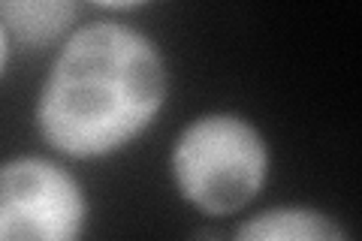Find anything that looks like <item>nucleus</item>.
Here are the masks:
<instances>
[{
  "instance_id": "1",
  "label": "nucleus",
  "mask_w": 362,
  "mask_h": 241,
  "mask_svg": "<svg viewBox=\"0 0 362 241\" xmlns=\"http://www.w3.org/2000/svg\"><path fill=\"white\" fill-rule=\"evenodd\" d=\"M166 100L160 45L133 25L100 18L58 45L37 90L33 124L54 154L103 160L148 133Z\"/></svg>"
},
{
  "instance_id": "2",
  "label": "nucleus",
  "mask_w": 362,
  "mask_h": 241,
  "mask_svg": "<svg viewBox=\"0 0 362 241\" xmlns=\"http://www.w3.org/2000/svg\"><path fill=\"white\" fill-rule=\"evenodd\" d=\"M266 136L239 112H206L178 130L169 151V175L190 208L230 217L251 205L269 181Z\"/></svg>"
},
{
  "instance_id": "3",
  "label": "nucleus",
  "mask_w": 362,
  "mask_h": 241,
  "mask_svg": "<svg viewBox=\"0 0 362 241\" xmlns=\"http://www.w3.org/2000/svg\"><path fill=\"white\" fill-rule=\"evenodd\" d=\"M90 205L58 160L21 154L0 163V241H76Z\"/></svg>"
},
{
  "instance_id": "4",
  "label": "nucleus",
  "mask_w": 362,
  "mask_h": 241,
  "mask_svg": "<svg viewBox=\"0 0 362 241\" xmlns=\"http://www.w3.org/2000/svg\"><path fill=\"white\" fill-rule=\"evenodd\" d=\"M239 241H344L350 233L311 205H272L266 211L251 214L233 229Z\"/></svg>"
},
{
  "instance_id": "5",
  "label": "nucleus",
  "mask_w": 362,
  "mask_h": 241,
  "mask_svg": "<svg viewBox=\"0 0 362 241\" xmlns=\"http://www.w3.org/2000/svg\"><path fill=\"white\" fill-rule=\"evenodd\" d=\"M78 0H0V25L30 52L61 45L76 30Z\"/></svg>"
},
{
  "instance_id": "6",
  "label": "nucleus",
  "mask_w": 362,
  "mask_h": 241,
  "mask_svg": "<svg viewBox=\"0 0 362 241\" xmlns=\"http://www.w3.org/2000/svg\"><path fill=\"white\" fill-rule=\"evenodd\" d=\"M90 6H100V9H109V13H130V9H142L148 6L151 0H88Z\"/></svg>"
},
{
  "instance_id": "7",
  "label": "nucleus",
  "mask_w": 362,
  "mask_h": 241,
  "mask_svg": "<svg viewBox=\"0 0 362 241\" xmlns=\"http://www.w3.org/2000/svg\"><path fill=\"white\" fill-rule=\"evenodd\" d=\"M9 54H13V37H9L6 28L0 25V78H4L6 66H9Z\"/></svg>"
}]
</instances>
